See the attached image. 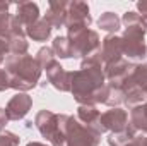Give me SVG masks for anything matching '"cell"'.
Returning a JSON list of instances; mask_svg holds the SVG:
<instances>
[{
  "instance_id": "6da1fadb",
  "label": "cell",
  "mask_w": 147,
  "mask_h": 146,
  "mask_svg": "<svg viewBox=\"0 0 147 146\" xmlns=\"http://www.w3.org/2000/svg\"><path fill=\"white\" fill-rule=\"evenodd\" d=\"M103 84H106V77L101 55L98 52L92 57L84 59L79 71H72L70 93L79 105H92V96Z\"/></svg>"
},
{
  "instance_id": "7a4b0ae2",
  "label": "cell",
  "mask_w": 147,
  "mask_h": 146,
  "mask_svg": "<svg viewBox=\"0 0 147 146\" xmlns=\"http://www.w3.org/2000/svg\"><path fill=\"white\" fill-rule=\"evenodd\" d=\"M5 72L9 74L10 88L17 93H26L33 89L39 83L41 67L38 65L36 59L31 55H9L5 59Z\"/></svg>"
},
{
  "instance_id": "3957f363",
  "label": "cell",
  "mask_w": 147,
  "mask_h": 146,
  "mask_svg": "<svg viewBox=\"0 0 147 146\" xmlns=\"http://www.w3.org/2000/svg\"><path fill=\"white\" fill-rule=\"evenodd\" d=\"M58 126L65 138V146H99L101 134L94 132L91 127L80 124L77 117L58 115Z\"/></svg>"
},
{
  "instance_id": "277c9868",
  "label": "cell",
  "mask_w": 147,
  "mask_h": 146,
  "mask_svg": "<svg viewBox=\"0 0 147 146\" xmlns=\"http://www.w3.org/2000/svg\"><path fill=\"white\" fill-rule=\"evenodd\" d=\"M34 126L51 146H65V138L58 126V113H53L50 110H39L34 117Z\"/></svg>"
},
{
  "instance_id": "5b68a950",
  "label": "cell",
  "mask_w": 147,
  "mask_h": 146,
  "mask_svg": "<svg viewBox=\"0 0 147 146\" xmlns=\"http://www.w3.org/2000/svg\"><path fill=\"white\" fill-rule=\"evenodd\" d=\"M70 41V48H72V57L74 59H87L92 57L94 53H98L101 50V40L99 35L94 29H84L77 35L67 36Z\"/></svg>"
},
{
  "instance_id": "8992f818",
  "label": "cell",
  "mask_w": 147,
  "mask_h": 146,
  "mask_svg": "<svg viewBox=\"0 0 147 146\" xmlns=\"http://www.w3.org/2000/svg\"><path fill=\"white\" fill-rule=\"evenodd\" d=\"M92 24V17L89 14V5L86 2H69L67 7V19H65V28H67V36L77 35L84 29H89Z\"/></svg>"
},
{
  "instance_id": "52a82bcc",
  "label": "cell",
  "mask_w": 147,
  "mask_h": 146,
  "mask_svg": "<svg viewBox=\"0 0 147 146\" xmlns=\"http://www.w3.org/2000/svg\"><path fill=\"white\" fill-rule=\"evenodd\" d=\"M127 127H128V113L120 107L103 112L98 122L91 126V129L98 134H105L108 131H111V134H116V132L125 131Z\"/></svg>"
},
{
  "instance_id": "ba28073f",
  "label": "cell",
  "mask_w": 147,
  "mask_h": 146,
  "mask_svg": "<svg viewBox=\"0 0 147 146\" xmlns=\"http://www.w3.org/2000/svg\"><path fill=\"white\" fill-rule=\"evenodd\" d=\"M135 64L125 60V59H120L116 62H113L110 65H105L103 71H105V77L108 81V84L111 86H116V88H121L123 83L127 81V77L130 76L132 69H134Z\"/></svg>"
},
{
  "instance_id": "9c48e42d",
  "label": "cell",
  "mask_w": 147,
  "mask_h": 146,
  "mask_svg": "<svg viewBox=\"0 0 147 146\" xmlns=\"http://www.w3.org/2000/svg\"><path fill=\"white\" fill-rule=\"evenodd\" d=\"M103 67L110 65L113 62L123 59V45H121V36L118 35H106L101 41V50H99Z\"/></svg>"
},
{
  "instance_id": "30bf717a",
  "label": "cell",
  "mask_w": 147,
  "mask_h": 146,
  "mask_svg": "<svg viewBox=\"0 0 147 146\" xmlns=\"http://www.w3.org/2000/svg\"><path fill=\"white\" fill-rule=\"evenodd\" d=\"M31 107H33V98L28 93H17L9 100V103L5 107L7 119L9 120H22L29 113Z\"/></svg>"
},
{
  "instance_id": "8fae6325",
  "label": "cell",
  "mask_w": 147,
  "mask_h": 146,
  "mask_svg": "<svg viewBox=\"0 0 147 146\" xmlns=\"http://www.w3.org/2000/svg\"><path fill=\"white\" fill-rule=\"evenodd\" d=\"M46 77H48V83L62 91V93H69L70 91V83H72V71H65L60 62H53L48 69H46Z\"/></svg>"
},
{
  "instance_id": "7c38bea8",
  "label": "cell",
  "mask_w": 147,
  "mask_h": 146,
  "mask_svg": "<svg viewBox=\"0 0 147 146\" xmlns=\"http://www.w3.org/2000/svg\"><path fill=\"white\" fill-rule=\"evenodd\" d=\"M67 7H69V2H65V0H53V2H50L48 12L45 14V19L53 28H65Z\"/></svg>"
},
{
  "instance_id": "4fadbf2b",
  "label": "cell",
  "mask_w": 147,
  "mask_h": 146,
  "mask_svg": "<svg viewBox=\"0 0 147 146\" xmlns=\"http://www.w3.org/2000/svg\"><path fill=\"white\" fill-rule=\"evenodd\" d=\"M16 17L24 24V28H29L31 24H34L39 21V7L34 2H19L17 3V12Z\"/></svg>"
},
{
  "instance_id": "5bb4252c",
  "label": "cell",
  "mask_w": 147,
  "mask_h": 146,
  "mask_svg": "<svg viewBox=\"0 0 147 146\" xmlns=\"http://www.w3.org/2000/svg\"><path fill=\"white\" fill-rule=\"evenodd\" d=\"M147 86V65L146 64H135L130 76L127 77V81L123 83L121 89H130V88H146Z\"/></svg>"
},
{
  "instance_id": "9a60e30c",
  "label": "cell",
  "mask_w": 147,
  "mask_h": 146,
  "mask_svg": "<svg viewBox=\"0 0 147 146\" xmlns=\"http://www.w3.org/2000/svg\"><path fill=\"white\" fill-rule=\"evenodd\" d=\"M128 126H130L137 134L147 136V102L144 103V105L137 107V108L130 110Z\"/></svg>"
},
{
  "instance_id": "2e32d148",
  "label": "cell",
  "mask_w": 147,
  "mask_h": 146,
  "mask_svg": "<svg viewBox=\"0 0 147 146\" xmlns=\"http://www.w3.org/2000/svg\"><path fill=\"white\" fill-rule=\"evenodd\" d=\"M51 29H53V26L45 17H41L34 24L26 28V36H29L33 41H46L51 35Z\"/></svg>"
},
{
  "instance_id": "e0dca14e",
  "label": "cell",
  "mask_w": 147,
  "mask_h": 146,
  "mask_svg": "<svg viewBox=\"0 0 147 146\" xmlns=\"http://www.w3.org/2000/svg\"><path fill=\"white\" fill-rule=\"evenodd\" d=\"M101 112L98 110L96 105H79L77 107V120L87 127H91L92 124L98 122Z\"/></svg>"
},
{
  "instance_id": "ac0fdd59",
  "label": "cell",
  "mask_w": 147,
  "mask_h": 146,
  "mask_svg": "<svg viewBox=\"0 0 147 146\" xmlns=\"http://www.w3.org/2000/svg\"><path fill=\"white\" fill-rule=\"evenodd\" d=\"M98 26H99L103 31H106L108 35H116V33L120 31V28H121V19H120L115 12H105V14L99 16Z\"/></svg>"
},
{
  "instance_id": "d6986e66",
  "label": "cell",
  "mask_w": 147,
  "mask_h": 146,
  "mask_svg": "<svg viewBox=\"0 0 147 146\" xmlns=\"http://www.w3.org/2000/svg\"><path fill=\"white\" fill-rule=\"evenodd\" d=\"M123 93H125V102L123 103L130 110L137 108V107L144 105L147 102V93L142 88H130V89H125Z\"/></svg>"
},
{
  "instance_id": "ffe728a7",
  "label": "cell",
  "mask_w": 147,
  "mask_h": 146,
  "mask_svg": "<svg viewBox=\"0 0 147 146\" xmlns=\"http://www.w3.org/2000/svg\"><path fill=\"white\" fill-rule=\"evenodd\" d=\"M51 50L55 53V57L60 59H72V48H70V41L67 36H57L53 40Z\"/></svg>"
},
{
  "instance_id": "44dd1931",
  "label": "cell",
  "mask_w": 147,
  "mask_h": 146,
  "mask_svg": "<svg viewBox=\"0 0 147 146\" xmlns=\"http://www.w3.org/2000/svg\"><path fill=\"white\" fill-rule=\"evenodd\" d=\"M9 53L10 55H26L29 43L26 41V36H9Z\"/></svg>"
},
{
  "instance_id": "7402d4cb",
  "label": "cell",
  "mask_w": 147,
  "mask_h": 146,
  "mask_svg": "<svg viewBox=\"0 0 147 146\" xmlns=\"http://www.w3.org/2000/svg\"><path fill=\"white\" fill-rule=\"evenodd\" d=\"M36 62L38 65L41 67V71H46L53 62H57V59H55V53H53V50H51V46H41L39 50H38L36 53Z\"/></svg>"
},
{
  "instance_id": "603a6c76",
  "label": "cell",
  "mask_w": 147,
  "mask_h": 146,
  "mask_svg": "<svg viewBox=\"0 0 147 146\" xmlns=\"http://www.w3.org/2000/svg\"><path fill=\"white\" fill-rule=\"evenodd\" d=\"M135 136H137V132L128 126L125 131L116 132V134H111L110 138H108V143H110V146H123V145H127L130 139H134Z\"/></svg>"
},
{
  "instance_id": "cb8c5ba5",
  "label": "cell",
  "mask_w": 147,
  "mask_h": 146,
  "mask_svg": "<svg viewBox=\"0 0 147 146\" xmlns=\"http://www.w3.org/2000/svg\"><path fill=\"white\" fill-rule=\"evenodd\" d=\"M10 2H0V36L9 35V24H10V14H9Z\"/></svg>"
},
{
  "instance_id": "d4e9b609",
  "label": "cell",
  "mask_w": 147,
  "mask_h": 146,
  "mask_svg": "<svg viewBox=\"0 0 147 146\" xmlns=\"http://www.w3.org/2000/svg\"><path fill=\"white\" fill-rule=\"evenodd\" d=\"M123 102H125V93H123V89L110 84V93H108V98H106V103H105V105H108L111 108H116V107H120Z\"/></svg>"
},
{
  "instance_id": "484cf974",
  "label": "cell",
  "mask_w": 147,
  "mask_h": 146,
  "mask_svg": "<svg viewBox=\"0 0 147 146\" xmlns=\"http://www.w3.org/2000/svg\"><path fill=\"white\" fill-rule=\"evenodd\" d=\"M9 36H26V28L24 24L16 17V16H10V24H9Z\"/></svg>"
},
{
  "instance_id": "4316f807",
  "label": "cell",
  "mask_w": 147,
  "mask_h": 146,
  "mask_svg": "<svg viewBox=\"0 0 147 146\" xmlns=\"http://www.w3.org/2000/svg\"><path fill=\"white\" fill-rule=\"evenodd\" d=\"M21 138L10 131H0V146H19Z\"/></svg>"
},
{
  "instance_id": "83f0119b",
  "label": "cell",
  "mask_w": 147,
  "mask_h": 146,
  "mask_svg": "<svg viewBox=\"0 0 147 146\" xmlns=\"http://www.w3.org/2000/svg\"><path fill=\"white\" fill-rule=\"evenodd\" d=\"M7 57H9V41L5 36H0V65L5 62Z\"/></svg>"
},
{
  "instance_id": "f1b7e54d",
  "label": "cell",
  "mask_w": 147,
  "mask_h": 146,
  "mask_svg": "<svg viewBox=\"0 0 147 146\" xmlns=\"http://www.w3.org/2000/svg\"><path fill=\"white\" fill-rule=\"evenodd\" d=\"M9 88H10L9 74L5 72V69H0V91H7Z\"/></svg>"
},
{
  "instance_id": "f546056e",
  "label": "cell",
  "mask_w": 147,
  "mask_h": 146,
  "mask_svg": "<svg viewBox=\"0 0 147 146\" xmlns=\"http://www.w3.org/2000/svg\"><path fill=\"white\" fill-rule=\"evenodd\" d=\"M137 10H139V16L142 17V21L146 23V26H147V0L137 2Z\"/></svg>"
},
{
  "instance_id": "4dcf8cb0",
  "label": "cell",
  "mask_w": 147,
  "mask_h": 146,
  "mask_svg": "<svg viewBox=\"0 0 147 146\" xmlns=\"http://www.w3.org/2000/svg\"><path fill=\"white\" fill-rule=\"evenodd\" d=\"M123 146H144V136L142 134H137L134 139H130L127 145H123Z\"/></svg>"
},
{
  "instance_id": "1f68e13d",
  "label": "cell",
  "mask_w": 147,
  "mask_h": 146,
  "mask_svg": "<svg viewBox=\"0 0 147 146\" xmlns=\"http://www.w3.org/2000/svg\"><path fill=\"white\" fill-rule=\"evenodd\" d=\"M7 122H9V119H7V112H5V108H0V131H3V127H5Z\"/></svg>"
},
{
  "instance_id": "d6a6232c",
  "label": "cell",
  "mask_w": 147,
  "mask_h": 146,
  "mask_svg": "<svg viewBox=\"0 0 147 146\" xmlns=\"http://www.w3.org/2000/svg\"><path fill=\"white\" fill-rule=\"evenodd\" d=\"M28 146H46V145H43V143H36V141H31V143H28Z\"/></svg>"
},
{
  "instance_id": "836d02e7",
  "label": "cell",
  "mask_w": 147,
  "mask_h": 146,
  "mask_svg": "<svg viewBox=\"0 0 147 146\" xmlns=\"http://www.w3.org/2000/svg\"><path fill=\"white\" fill-rule=\"evenodd\" d=\"M142 64H146V65H147V46H146V55H144V60H142Z\"/></svg>"
},
{
  "instance_id": "e575fe53",
  "label": "cell",
  "mask_w": 147,
  "mask_h": 146,
  "mask_svg": "<svg viewBox=\"0 0 147 146\" xmlns=\"http://www.w3.org/2000/svg\"><path fill=\"white\" fill-rule=\"evenodd\" d=\"M144 146H147V136H144Z\"/></svg>"
},
{
  "instance_id": "d590c367",
  "label": "cell",
  "mask_w": 147,
  "mask_h": 146,
  "mask_svg": "<svg viewBox=\"0 0 147 146\" xmlns=\"http://www.w3.org/2000/svg\"><path fill=\"white\" fill-rule=\"evenodd\" d=\"M144 89H146V93H147V86H146V88H144Z\"/></svg>"
}]
</instances>
